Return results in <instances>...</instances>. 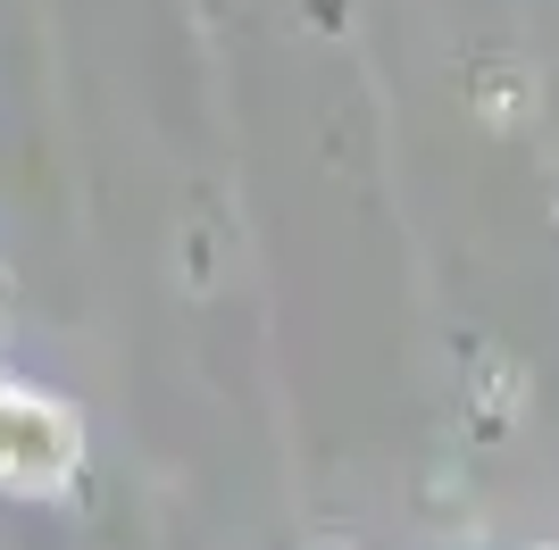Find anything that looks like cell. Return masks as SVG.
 <instances>
[{
    "label": "cell",
    "mask_w": 559,
    "mask_h": 550,
    "mask_svg": "<svg viewBox=\"0 0 559 550\" xmlns=\"http://www.w3.org/2000/svg\"><path fill=\"white\" fill-rule=\"evenodd\" d=\"M75 467V417L34 392H0V483H59Z\"/></svg>",
    "instance_id": "6da1fadb"
}]
</instances>
